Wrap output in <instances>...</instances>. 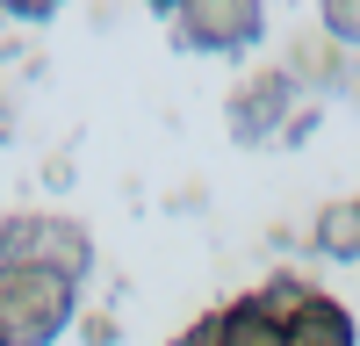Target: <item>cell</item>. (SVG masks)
Wrapping results in <instances>:
<instances>
[{
	"instance_id": "5b68a950",
	"label": "cell",
	"mask_w": 360,
	"mask_h": 346,
	"mask_svg": "<svg viewBox=\"0 0 360 346\" xmlns=\"http://www.w3.org/2000/svg\"><path fill=\"white\" fill-rule=\"evenodd\" d=\"M288 101H295V79L288 72H252L231 94V130L238 137H266L274 123H288Z\"/></svg>"
},
{
	"instance_id": "7a4b0ae2",
	"label": "cell",
	"mask_w": 360,
	"mask_h": 346,
	"mask_svg": "<svg viewBox=\"0 0 360 346\" xmlns=\"http://www.w3.org/2000/svg\"><path fill=\"white\" fill-rule=\"evenodd\" d=\"M79 310V281L51 267H0V339L8 346H51Z\"/></svg>"
},
{
	"instance_id": "6da1fadb",
	"label": "cell",
	"mask_w": 360,
	"mask_h": 346,
	"mask_svg": "<svg viewBox=\"0 0 360 346\" xmlns=\"http://www.w3.org/2000/svg\"><path fill=\"white\" fill-rule=\"evenodd\" d=\"M173 346H360V332H353V310L332 303L317 281L281 274L252 296L195 317Z\"/></svg>"
},
{
	"instance_id": "8992f818",
	"label": "cell",
	"mask_w": 360,
	"mask_h": 346,
	"mask_svg": "<svg viewBox=\"0 0 360 346\" xmlns=\"http://www.w3.org/2000/svg\"><path fill=\"white\" fill-rule=\"evenodd\" d=\"M317 245L332 260H360V195L353 202H332V210L317 217Z\"/></svg>"
},
{
	"instance_id": "52a82bcc",
	"label": "cell",
	"mask_w": 360,
	"mask_h": 346,
	"mask_svg": "<svg viewBox=\"0 0 360 346\" xmlns=\"http://www.w3.org/2000/svg\"><path fill=\"white\" fill-rule=\"evenodd\" d=\"M324 37L360 44V0H332V8H324Z\"/></svg>"
},
{
	"instance_id": "277c9868",
	"label": "cell",
	"mask_w": 360,
	"mask_h": 346,
	"mask_svg": "<svg viewBox=\"0 0 360 346\" xmlns=\"http://www.w3.org/2000/svg\"><path fill=\"white\" fill-rule=\"evenodd\" d=\"M259 29H266V15L252 0H188V8H173V37L188 51H245Z\"/></svg>"
},
{
	"instance_id": "3957f363",
	"label": "cell",
	"mask_w": 360,
	"mask_h": 346,
	"mask_svg": "<svg viewBox=\"0 0 360 346\" xmlns=\"http://www.w3.org/2000/svg\"><path fill=\"white\" fill-rule=\"evenodd\" d=\"M0 267H51L86 281L94 267V238L72 217H8V238H0Z\"/></svg>"
}]
</instances>
